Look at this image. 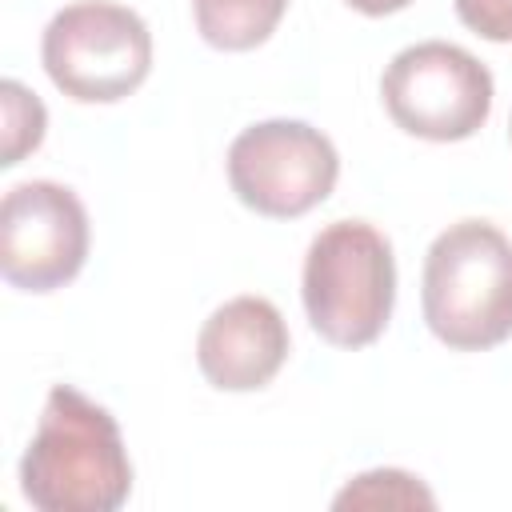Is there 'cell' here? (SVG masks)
<instances>
[{"mask_svg": "<svg viewBox=\"0 0 512 512\" xmlns=\"http://www.w3.org/2000/svg\"><path fill=\"white\" fill-rule=\"evenodd\" d=\"M20 492L40 512H116L132 492V464L112 412L56 384L20 460Z\"/></svg>", "mask_w": 512, "mask_h": 512, "instance_id": "1", "label": "cell"}, {"mask_svg": "<svg viewBox=\"0 0 512 512\" xmlns=\"http://www.w3.org/2000/svg\"><path fill=\"white\" fill-rule=\"evenodd\" d=\"M424 320L452 352L512 336V240L488 220L448 224L424 256Z\"/></svg>", "mask_w": 512, "mask_h": 512, "instance_id": "2", "label": "cell"}, {"mask_svg": "<svg viewBox=\"0 0 512 512\" xmlns=\"http://www.w3.org/2000/svg\"><path fill=\"white\" fill-rule=\"evenodd\" d=\"M308 324L336 348L380 340L396 304V260L384 232L364 220H336L316 232L304 256Z\"/></svg>", "mask_w": 512, "mask_h": 512, "instance_id": "3", "label": "cell"}, {"mask_svg": "<svg viewBox=\"0 0 512 512\" xmlns=\"http://www.w3.org/2000/svg\"><path fill=\"white\" fill-rule=\"evenodd\" d=\"M40 60L64 96L80 104H112L148 80L152 32L124 4L80 0L48 20Z\"/></svg>", "mask_w": 512, "mask_h": 512, "instance_id": "4", "label": "cell"}, {"mask_svg": "<svg viewBox=\"0 0 512 512\" xmlns=\"http://www.w3.org/2000/svg\"><path fill=\"white\" fill-rule=\"evenodd\" d=\"M380 96L396 128L420 140H468L492 112V72L460 44L424 40L392 56Z\"/></svg>", "mask_w": 512, "mask_h": 512, "instance_id": "5", "label": "cell"}, {"mask_svg": "<svg viewBox=\"0 0 512 512\" xmlns=\"http://www.w3.org/2000/svg\"><path fill=\"white\" fill-rule=\"evenodd\" d=\"M340 156L332 140L304 120H260L228 148V184L236 200L272 220H296L336 188Z\"/></svg>", "mask_w": 512, "mask_h": 512, "instance_id": "6", "label": "cell"}, {"mask_svg": "<svg viewBox=\"0 0 512 512\" xmlns=\"http://www.w3.org/2000/svg\"><path fill=\"white\" fill-rule=\"evenodd\" d=\"M88 260V212L56 180H28L0 204V272L20 292L64 288Z\"/></svg>", "mask_w": 512, "mask_h": 512, "instance_id": "7", "label": "cell"}, {"mask_svg": "<svg viewBox=\"0 0 512 512\" xmlns=\"http://www.w3.org/2000/svg\"><path fill=\"white\" fill-rule=\"evenodd\" d=\"M288 360V324L264 296H236L220 304L196 340V364L220 392H256Z\"/></svg>", "mask_w": 512, "mask_h": 512, "instance_id": "8", "label": "cell"}, {"mask_svg": "<svg viewBox=\"0 0 512 512\" xmlns=\"http://www.w3.org/2000/svg\"><path fill=\"white\" fill-rule=\"evenodd\" d=\"M284 8L288 0H192L200 36L224 52H248L264 44L276 32Z\"/></svg>", "mask_w": 512, "mask_h": 512, "instance_id": "9", "label": "cell"}, {"mask_svg": "<svg viewBox=\"0 0 512 512\" xmlns=\"http://www.w3.org/2000/svg\"><path fill=\"white\" fill-rule=\"evenodd\" d=\"M432 508L436 496L408 472L400 468H376V472H364L356 476L340 496H336V508Z\"/></svg>", "mask_w": 512, "mask_h": 512, "instance_id": "10", "label": "cell"}, {"mask_svg": "<svg viewBox=\"0 0 512 512\" xmlns=\"http://www.w3.org/2000/svg\"><path fill=\"white\" fill-rule=\"evenodd\" d=\"M0 100H4V168L20 164L24 152H32L44 140V104L36 100V92H28L20 80H4L0 84Z\"/></svg>", "mask_w": 512, "mask_h": 512, "instance_id": "11", "label": "cell"}, {"mask_svg": "<svg viewBox=\"0 0 512 512\" xmlns=\"http://www.w3.org/2000/svg\"><path fill=\"white\" fill-rule=\"evenodd\" d=\"M464 28L492 44H512V0H452Z\"/></svg>", "mask_w": 512, "mask_h": 512, "instance_id": "12", "label": "cell"}, {"mask_svg": "<svg viewBox=\"0 0 512 512\" xmlns=\"http://www.w3.org/2000/svg\"><path fill=\"white\" fill-rule=\"evenodd\" d=\"M356 12H364V16H392V12H400V8H408L412 0H348Z\"/></svg>", "mask_w": 512, "mask_h": 512, "instance_id": "13", "label": "cell"}]
</instances>
